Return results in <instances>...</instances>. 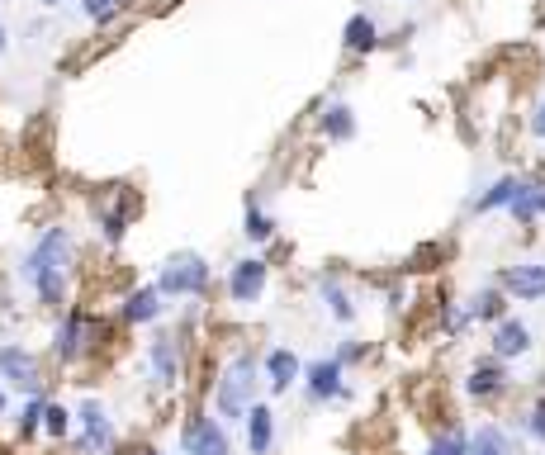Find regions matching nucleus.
<instances>
[{
    "label": "nucleus",
    "instance_id": "cd10ccee",
    "mask_svg": "<svg viewBox=\"0 0 545 455\" xmlns=\"http://www.w3.org/2000/svg\"><path fill=\"white\" fill-rule=\"evenodd\" d=\"M422 455H470V432H465V427H446V432H436V437L427 441Z\"/></svg>",
    "mask_w": 545,
    "mask_h": 455
},
{
    "label": "nucleus",
    "instance_id": "473e14b6",
    "mask_svg": "<svg viewBox=\"0 0 545 455\" xmlns=\"http://www.w3.org/2000/svg\"><path fill=\"white\" fill-rule=\"evenodd\" d=\"M531 138H536V143H545V100L536 105V114H531Z\"/></svg>",
    "mask_w": 545,
    "mask_h": 455
},
{
    "label": "nucleus",
    "instance_id": "9d476101",
    "mask_svg": "<svg viewBox=\"0 0 545 455\" xmlns=\"http://www.w3.org/2000/svg\"><path fill=\"white\" fill-rule=\"evenodd\" d=\"M493 285L508 294V299H517V304H541L545 299V261H512V266L498 271Z\"/></svg>",
    "mask_w": 545,
    "mask_h": 455
},
{
    "label": "nucleus",
    "instance_id": "bb28decb",
    "mask_svg": "<svg viewBox=\"0 0 545 455\" xmlns=\"http://www.w3.org/2000/svg\"><path fill=\"white\" fill-rule=\"evenodd\" d=\"M72 432H76V413H72V408H62L57 399H48V408H43V437L67 441Z\"/></svg>",
    "mask_w": 545,
    "mask_h": 455
},
{
    "label": "nucleus",
    "instance_id": "1a4fd4ad",
    "mask_svg": "<svg viewBox=\"0 0 545 455\" xmlns=\"http://www.w3.org/2000/svg\"><path fill=\"white\" fill-rule=\"evenodd\" d=\"M304 394L309 403H337V399H351V389H346V365L337 356H318V361L304 365Z\"/></svg>",
    "mask_w": 545,
    "mask_h": 455
},
{
    "label": "nucleus",
    "instance_id": "a211bd4d",
    "mask_svg": "<svg viewBox=\"0 0 545 455\" xmlns=\"http://www.w3.org/2000/svg\"><path fill=\"white\" fill-rule=\"evenodd\" d=\"M318 128H323L327 143H351L356 138V114L346 100H327L323 114H318Z\"/></svg>",
    "mask_w": 545,
    "mask_h": 455
},
{
    "label": "nucleus",
    "instance_id": "9b49d317",
    "mask_svg": "<svg viewBox=\"0 0 545 455\" xmlns=\"http://www.w3.org/2000/svg\"><path fill=\"white\" fill-rule=\"evenodd\" d=\"M147 375L157 389H176L181 384V337L176 332H157L147 342Z\"/></svg>",
    "mask_w": 545,
    "mask_h": 455
},
{
    "label": "nucleus",
    "instance_id": "2eb2a0df",
    "mask_svg": "<svg viewBox=\"0 0 545 455\" xmlns=\"http://www.w3.org/2000/svg\"><path fill=\"white\" fill-rule=\"evenodd\" d=\"M531 342H536V337H531V328L522 323V318H498V323H493V342L489 346H493L498 361H517V356H527Z\"/></svg>",
    "mask_w": 545,
    "mask_h": 455
},
{
    "label": "nucleus",
    "instance_id": "20e7f679",
    "mask_svg": "<svg viewBox=\"0 0 545 455\" xmlns=\"http://www.w3.org/2000/svg\"><path fill=\"white\" fill-rule=\"evenodd\" d=\"M166 299H200L209 290V261L200 252H171L157 266V280H152Z\"/></svg>",
    "mask_w": 545,
    "mask_h": 455
},
{
    "label": "nucleus",
    "instance_id": "f03ea898",
    "mask_svg": "<svg viewBox=\"0 0 545 455\" xmlns=\"http://www.w3.org/2000/svg\"><path fill=\"white\" fill-rule=\"evenodd\" d=\"M261 403V361L252 351H233L214 380V413L223 422H242Z\"/></svg>",
    "mask_w": 545,
    "mask_h": 455
},
{
    "label": "nucleus",
    "instance_id": "39448f33",
    "mask_svg": "<svg viewBox=\"0 0 545 455\" xmlns=\"http://www.w3.org/2000/svg\"><path fill=\"white\" fill-rule=\"evenodd\" d=\"M76 446H81V455H109L119 446V427L100 399H81V408H76Z\"/></svg>",
    "mask_w": 545,
    "mask_h": 455
},
{
    "label": "nucleus",
    "instance_id": "f3484780",
    "mask_svg": "<svg viewBox=\"0 0 545 455\" xmlns=\"http://www.w3.org/2000/svg\"><path fill=\"white\" fill-rule=\"evenodd\" d=\"M318 299H323V309L332 313V323H356V299H351V290L342 285V275H318Z\"/></svg>",
    "mask_w": 545,
    "mask_h": 455
},
{
    "label": "nucleus",
    "instance_id": "4be33fe9",
    "mask_svg": "<svg viewBox=\"0 0 545 455\" xmlns=\"http://www.w3.org/2000/svg\"><path fill=\"white\" fill-rule=\"evenodd\" d=\"M342 48L346 53H375L380 48V24L370 15H351L342 29Z\"/></svg>",
    "mask_w": 545,
    "mask_h": 455
},
{
    "label": "nucleus",
    "instance_id": "c85d7f7f",
    "mask_svg": "<svg viewBox=\"0 0 545 455\" xmlns=\"http://www.w3.org/2000/svg\"><path fill=\"white\" fill-rule=\"evenodd\" d=\"M470 309H465V304H441V332H446V337H465V332H470Z\"/></svg>",
    "mask_w": 545,
    "mask_h": 455
},
{
    "label": "nucleus",
    "instance_id": "dca6fc26",
    "mask_svg": "<svg viewBox=\"0 0 545 455\" xmlns=\"http://www.w3.org/2000/svg\"><path fill=\"white\" fill-rule=\"evenodd\" d=\"M242 427H247V451H252V455H271V451H275V437H280V427H275L271 403H252V413L242 418Z\"/></svg>",
    "mask_w": 545,
    "mask_h": 455
},
{
    "label": "nucleus",
    "instance_id": "72a5a7b5",
    "mask_svg": "<svg viewBox=\"0 0 545 455\" xmlns=\"http://www.w3.org/2000/svg\"><path fill=\"white\" fill-rule=\"evenodd\" d=\"M403 304H408V290H403V285H394V290H389V313H399Z\"/></svg>",
    "mask_w": 545,
    "mask_h": 455
},
{
    "label": "nucleus",
    "instance_id": "4c0bfd02",
    "mask_svg": "<svg viewBox=\"0 0 545 455\" xmlns=\"http://www.w3.org/2000/svg\"><path fill=\"white\" fill-rule=\"evenodd\" d=\"M38 5H43V10H53V5H57V0H38Z\"/></svg>",
    "mask_w": 545,
    "mask_h": 455
},
{
    "label": "nucleus",
    "instance_id": "e433bc0d",
    "mask_svg": "<svg viewBox=\"0 0 545 455\" xmlns=\"http://www.w3.org/2000/svg\"><path fill=\"white\" fill-rule=\"evenodd\" d=\"M138 455H166V451H157V446H143V451H138Z\"/></svg>",
    "mask_w": 545,
    "mask_h": 455
},
{
    "label": "nucleus",
    "instance_id": "4468645a",
    "mask_svg": "<svg viewBox=\"0 0 545 455\" xmlns=\"http://www.w3.org/2000/svg\"><path fill=\"white\" fill-rule=\"evenodd\" d=\"M166 318V294L157 285H138V290L124 294V304H119V323L124 328H152V323H162Z\"/></svg>",
    "mask_w": 545,
    "mask_h": 455
},
{
    "label": "nucleus",
    "instance_id": "b1692460",
    "mask_svg": "<svg viewBox=\"0 0 545 455\" xmlns=\"http://www.w3.org/2000/svg\"><path fill=\"white\" fill-rule=\"evenodd\" d=\"M470 455H517V446L498 422H484L479 432H470Z\"/></svg>",
    "mask_w": 545,
    "mask_h": 455
},
{
    "label": "nucleus",
    "instance_id": "5701e85b",
    "mask_svg": "<svg viewBox=\"0 0 545 455\" xmlns=\"http://www.w3.org/2000/svg\"><path fill=\"white\" fill-rule=\"evenodd\" d=\"M517 185H522V176H498L484 195L470 200V214H498V209H508V204L517 200Z\"/></svg>",
    "mask_w": 545,
    "mask_h": 455
},
{
    "label": "nucleus",
    "instance_id": "6e6552de",
    "mask_svg": "<svg viewBox=\"0 0 545 455\" xmlns=\"http://www.w3.org/2000/svg\"><path fill=\"white\" fill-rule=\"evenodd\" d=\"M223 290H228V304H261V294L271 290V266L261 261V256H242L233 261V271L223 280Z\"/></svg>",
    "mask_w": 545,
    "mask_h": 455
},
{
    "label": "nucleus",
    "instance_id": "c9c22d12",
    "mask_svg": "<svg viewBox=\"0 0 545 455\" xmlns=\"http://www.w3.org/2000/svg\"><path fill=\"white\" fill-rule=\"evenodd\" d=\"M5 48H10V34H5V29H0V57H5Z\"/></svg>",
    "mask_w": 545,
    "mask_h": 455
},
{
    "label": "nucleus",
    "instance_id": "423d86ee",
    "mask_svg": "<svg viewBox=\"0 0 545 455\" xmlns=\"http://www.w3.org/2000/svg\"><path fill=\"white\" fill-rule=\"evenodd\" d=\"M0 384L10 394H43V361H38L29 346L19 342H0Z\"/></svg>",
    "mask_w": 545,
    "mask_h": 455
},
{
    "label": "nucleus",
    "instance_id": "412c9836",
    "mask_svg": "<svg viewBox=\"0 0 545 455\" xmlns=\"http://www.w3.org/2000/svg\"><path fill=\"white\" fill-rule=\"evenodd\" d=\"M508 304H512V299L498 290V285H484V290L470 294V304H465V309H470L474 323H498V318H508Z\"/></svg>",
    "mask_w": 545,
    "mask_h": 455
},
{
    "label": "nucleus",
    "instance_id": "2f4dec72",
    "mask_svg": "<svg viewBox=\"0 0 545 455\" xmlns=\"http://www.w3.org/2000/svg\"><path fill=\"white\" fill-rule=\"evenodd\" d=\"M332 356H337L342 365H356V361H365V342H342Z\"/></svg>",
    "mask_w": 545,
    "mask_h": 455
},
{
    "label": "nucleus",
    "instance_id": "58836bf2",
    "mask_svg": "<svg viewBox=\"0 0 545 455\" xmlns=\"http://www.w3.org/2000/svg\"><path fill=\"white\" fill-rule=\"evenodd\" d=\"M119 5H128V0H119Z\"/></svg>",
    "mask_w": 545,
    "mask_h": 455
},
{
    "label": "nucleus",
    "instance_id": "6ab92c4d",
    "mask_svg": "<svg viewBox=\"0 0 545 455\" xmlns=\"http://www.w3.org/2000/svg\"><path fill=\"white\" fill-rule=\"evenodd\" d=\"M508 214L522 223V228L541 223L545 219V181H522L517 185V200L508 204Z\"/></svg>",
    "mask_w": 545,
    "mask_h": 455
},
{
    "label": "nucleus",
    "instance_id": "f257e3e1",
    "mask_svg": "<svg viewBox=\"0 0 545 455\" xmlns=\"http://www.w3.org/2000/svg\"><path fill=\"white\" fill-rule=\"evenodd\" d=\"M72 271H76V237L62 223H48L34 237V247L24 252V261H19V280L29 285L38 309H67Z\"/></svg>",
    "mask_w": 545,
    "mask_h": 455
},
{
    "label": "nucleus",
    "instance_id": "ddd939ff",
    "mask_svg": "<svg viewBox=\"0 0 545 455\" xmlns=\"http://www.w3.org/2000/svg\"><path fill=\"white\" fill-rule=\"evenodd\" d=\"M299 380H304V361H299V351H290V346H271V351L261 356V384L271 389V399L290 394Z\"/></svg>",
    "mask_w": 545,
    "mask_h": 455
},
{
    "label": "nucleus",
    "instance_id": "393cba45",
    "mask_svg": "<svg viewBox=\"0 0 545 455\" xmlns=\"http://www.w3.org/2000/svg\"><path fill=\"white\" fill-rule=\"evenodd\" d=\"M242 233H247V242H256V247H266V242L275 237V214H266L256 195H247V219H242Z\"/></svg>",
    "mask_w": 545,
    "mask_h": 455
},
{
    "label": "nucleus",
    "instance_id": "7ed1b4c3",
    "mask_svg": "<svg viewBox=\"0 0 545 455\" xmlns=\"http://www.w3.org/2000/svg\"><path fill=\"white\" fill-rule=\"evenodd\" d=\"M100 342H105V323L86 309H67L62 313V323H57L48 351H53L57 365H81Z\"/></svg>",
    "mask_w": 545,
    "mask_h": 455
},
{
    "label": "nucleus",
    "instance_id": "c756f323",
    "mask_svg": "<svg viewBox=\"0 0 545 455\" xmlns=\"http://www.w3.org/2000/svg\"><path fill=\"white\" fill-rule=\"evenodd\" d=\"M76 5H81V15L91 19V24H109V19L124 10L119 0H76Z\"/></svg>",
    "mask_w": 545,
    "mask_h": 455
},
{
    "label": "nucleus",
    "instance_id": "a878e982",
    "mask_svg": "<svg viewBox=\"0 0 545 455\" xmlns=\"http://www.w3.org/2000/svg\"><path fill=\"white\" fill-rule=\"evenodd\" d=\"M43 408H48V394H29L24 399V408H19V418H15V432L24 441L43 437Z\"/></svg>",
    "mask_w": 545,
    "mask_h": 455
},
{
    "label": "nucleus",
    "instance_id": "f704fd0d",
    "mask_svg": "<svg viewBox=\"0 0 545 455\" xmlns=\"http://www.w3.org/2000/svg\"><path fill=\"white\" fill-rule=\"evenodd\" d=\"M5 408H10V389L0 384V418H5Z\"/></svg>",
    "mask_w": 545,
    "mask_h": 455
},
{
    "label": "nucleus",
    "instance_id": "aec40b11",
    "mask_svg": "<svg viewBox=\"0 0 545 455\" xmlns=\"http://www.w3.org/2000/svg\"><path fill=\"white\" fill-rule=\"evenodd\" d=\"M133 214H138V195H124V200H114V209H105L100 214V237H105L109 247H119L128 237V223H133Z\"/></svg>",
    "mask_w": 545,
    "mask_h": 455
},
{
    "label": "nucleus",
    "instance_id": "f8f14e48",
    "mask_svg": "<svg viewBox=\"0 0 545 455\" xmlns=\"http://www.w3.org/2000/svg\"><path fill=\"white\" fill-rule=\"evenodd\" d=\"M508 389H512L508 361H498V356H489V361H474L470 375H465V399H474V403L503 399Z\"/></svg>",
    "mask_w": 545,
    "mask_h": 455
},
{
    "label": "nucleus",
    "instance_id": "7c9ffc66",
    "mask_svg": "<svg viewBox=\"0 0 545 455\" xmlns=\"http://www.w3.org/2000/svg\"><path fill=\"white\" fill-rule=\"evenodd\" d=\"M522 427H527V437L536 441V446H545V394L527 408V418H522Z\"/></svg>",
    "mask_w": 545,
    "mask_h": 455
},
{
    "label": "nucleus",
    "instance_id": "0eeeda50",
    "mask_svg": "<svg viewBox=\"0 0 545 455\" xmlns=\"http://www.w3.org/2000/svg\"><path fill=\"white\" fill-rule=\"evenodd\" d=\"M176 455H233V441H228V427L218 413H204L195 408L181 427V451Z\"/></svg>",
    "mask_w": 545,
    "mask_h": 455
}]
</instances>
